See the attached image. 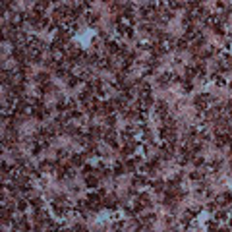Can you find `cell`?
<instances>
[{"label":"cell","mask_w":232,"mask_h":232,"mask_svg":"<svg viewBox=\"0 0 232 232\" xmlns=\"http://www.w3.org/2000/svg\"><path fill=\"white\" fill-rule=\"evenodd\" d=\"M136 166H137V161H128L126 162V170H136Z\"/></svg>","instance_id":"4316f807"},{"label":"cell","mask_w":232,"mask_h":232,"mask_svg":"<svg viewBox=\"0 0 232 232\" xmlns=\"http://www.w3.org/2000/svg\"><path fill=\"white\" fill-rule=\"evenodd\" d=\"M116 101H107V103H103L101 105V112L103 114H107V116H112V112L116 110Z\"/></svg>","instance_id":"7a4b0ae2"},{"label":"cell","mask_w":232,"mask_h":232,"mask_svg":"<svg viewBox=\"0 0 232 232\" xmlns=\"http://www.w3.org/2000/svg\"><path fill=\"white\" fill-rule=\"evenodd\" d=\"M122 228H124V222H116L114 225V232H120Z\"/></svg>","instance_id":"d6a6232c"},{"label":"cell","mask_w":232,"mask_h":232,"mask_svg":"<svg viewBox=\"0 0 232 232\" xmlns=\"http://www.w3.org/2000/svg\"><path fill=\"white\" fill-rule=\"evenodd\" d=\"M29 203H31L33 207H37V209H41V207H43V199H41V197H33Z\"/></svg>","instance_id":"603a6c76"},{"label":"cell","mask_w":232,"mask_h":232,"mask_svg":"<svg viewBox=\"0 0 232 232\" xmlns=\"http://www.w3.org/2000/svg\"><path fill=\"white\" fill-rule=\"evenodd\" d=\"M89 136H91V137H101V128H97V126H91V130H89Z\"/></svg>","instance_id":"44dd1931"},{"label":"cell","mask_w":232,"mask_h":232,"mask_svg":"<svg viewBox=\"0 0 232 232\" xmlns=\"http://www.w3.org/2000/svg\"><path fill=\"white\" fill-rule=\"evenodd\" d=\"M29 230V225H27L25 219H16L14 221V232H27Z\"/></svg>","instance_id":"277c9868"},{"label":"cell","mask_w":232,"mask_h":232,"mask_svg":"<svg viewBox=\"0 0 232 232\" xmlns=\"http://www.w3.org/2000/svg\"><path fill=\"white\" fill-rule=\"evenodd\" d=\"M107 124H108V126L114 124V116H108V118H107Z\"/></svg>","instance_id":"f35d334b"},{"label":"cell","mask_w":232,"mask_h":232,"mask_svg":"<svg viewBox=\"0 0 232 232\" xmlns=\"http://www.w3.org/2000/svg\"><path fill=\"white\" fill-rule=\"evenodd\" d=\"M91 172H93V168L89 165H85L83 166V176H91Z\"/></svg>","instance_id":"f1b7e54d"},{"label":"cell","mask_w":232,"mask_h":232,"mask_svg":"<svg viewBox=\"0 0 232 232\" xmlns=\"http://www.w3.org/2000/svg\"><path fill=\"white\" fill-rule=\"evenodd\" d=\"M155 107H157V108H155V112H157L159 118H165V116H166V112H168V107H166L165 101H159Z\"/></svg>","instance_id":"8992f818"},{"label":"cell","mask_w":232,"mask_h":232,"mask_svg":"<svg viewBox=\"0 0 232 232\" xmlns=\"http://www.w3.org/2000/svg\"><path fill=\"white\" fill-rule=\"evenodd\" d=\"M12 76H14L12 72H6V70H4V72H2V83H4V85H10V87H12Z\"/></svg>","instance_id":"5bb4252c"},{"label":"cell","mask_w":232,"mask_h":232,"mask_svg":"<svg viewBox=\"0 0 232 232\" xmlns=\"http://www.w3.org/2000/svg\"><path fill=\"white\" fill-rule=\"evenodd\" d=\"M77 83H79V77H76V76H70V77H68V85H70V87H76Z\"/></svg>","instance_id":"cb8c5ba5"},{"label":"cell","mask_w":232,"mask_h":232,"mask_svg":"<svg viewBox=\"0 0 232 232\" xmlns=\"http://www.w3.org/2000/svg\"><path fill=\"white\" fill-rule=\"evenodd\" d=\"M143 221H145V222H149V225H151V222L155 221V215H147V217H145Z\"/></svg>","instance_id":"e575fe53"},{"label":"cell","mask_w":232,"mask_h":232,"mask_svg":"<svg viewBox=\"0 0 232 232\" xmlns=\"http://www.w3.org/2000/svg\"><path fill=\"white\" fill-rule=\"evenodd\" d=\"M213 29H215V33H217V35H222V33H225V25H222V23H217Z\"/></svg>","instance_id":"d4e9b609"},{"label":"cell","mask_w":232,"mask_h":232,"mask_svg":"<svg viewBox=\"0 0 232 232\" xmlns=\"http://www.w3.org/2000/svg\"><path fill=\"white\" fill-rule=\"evenodd\" d=\"M27 205H29V203H27L25 199H19V201H18V209H19V211H25Z\"/></svg>","instance_id":"484cf974"},{"label":"cell","mask_w":232,"mask_h":232,"mask_svg":"<svg viewBox=\"0 0 232 232\" xmlns=\"http://www.w3.org/2000/svg\"><path fill=\"white\" fill-rule=\"evenodd\" d=\"M97 184H99V178L97 176H87L85 178V186H87V188H97Z\"/></svg>","instance_id":"7c38bea8"},{"label":"cell","mask_w":232,"mask_h":232,"mask_svg":"<svg viewBox=\"0 0 232 232\" xmlns=\"http://www.w3.org/2000/svg\"><path fill=\"white\" fill-rule=\"evenodd\" d=\"M176 48L178 50H186V48H188V39H180V41H176Z\"/></svg>","instance_id":"e0dca14e"},{"label":"cell","mask_w":232,"mask_h":232,"mask_svg":"<svg viewBox=\"0 0 232 232\" xmlns=\"http://www.w3.org/2000/svg\"><path fill=\"white\" fill-rule=\"evenodd\" d=\"M85 21H87V25H95L97 23V14H93V12L85 14Z\"/></svg>","instance_id":"2e32d148"},{"label":"cell","mask_w":232,"mask_h":232,"mask_svg":"<svg viewBox=\"0 0 232 232\" xmlns=\"http://www.w3.org/2000/svg\"><path fill=\"white\" fill-rule=\"evenodd\" d=\"M230 225H232V219H230Z\"/></svg>","instance_id":"b9f144b4"},{"label":"cell","mask_w":232,"mask_h":232,"mask_svg":"<svg viewBox=\"0 0 232 232\" xmlns=\"http://www.w3.org/2000/svg\"><path fill=\"white\" fill-rule=\"evenodd\" d=\"M50 91H56L54 89V85L48 81V83H44V85H41V93H50Z\"/></svg>","instance_id":"ac0fdd59"},{"label":"cell","mask_w":232,"mask_h":232,"mask_svg":"<svg viewBox=\"0 0 232 232\" xmlns=\"http://www.w3.org/2000/svg\"><path fill=\"white\" fill-rule=\"evenodd\" d=\"M35 79H37L39 85H44V83H48V74H47V72H41V74L35 76Z\"/></svg>","instance_id":"4fadbf2b"},{"label":"cell","mask_w":232,"mask_h":232,"mask_svg":"<svg viewBox=\"0 0 232 232\" xmlns=\"http://www.w3.org/2000/svg\"><path fill=\"white\" fill-rule=\"evenodd\" d=\"M213 77H215V83L217 85H225V79H222L221 76H213Z\"/></svg>","instance_id":"f546056e"},{"label":"cell","mask_w":232,"mask_h":232,"mask_svg":"<svg viewBox=\"0 0 232 232\" xmlns=\"http://www.w3.org/2000/svg\"><path fill=\"white\" fill-rule=\"evenodd\" d=\"M124 168H126L124 165H120V162H116V165H114V168H112V174H116V176H120V174L124 172Z\"/></svg>","instance_id":"d6986e66"},{"label":"cell","mask_w":232,"mask_h":232,"mask_svg":"<svg viewBox=\"0 0 232 232\" xmlns=\"http://www.w3.org/2000/svg\"><path fill=\"white\" fill-rule=\"evenodd\" d=\"M184 89H186V91H192V83H190V81H188V79H186V81H184Z\"/></svg>","instance_id":"8d00e7d4"},{"label":"cell","mask_w":232,"mask_h":232,"mask_svg":"<svg viewBox=\"0 0 232 232\" xmlns=\"http://www.w3.org/2000/svg\"><path fill=\"white\" fill-rule=\"evenodd\" d=\"M74 230H76V232H87V228H85L83 225H77L76 228H74Z\"/></svg>","instance_id":"836d02e7"},{"label":"cell","mask_w":232,"mask_h":232,"mask_svg":"<svg viewBox=\"0 0 232 232\" xmlns=\"http://www.w3.org/2000/svg\"><path fill=\"white\" fill-rule=\"evenodd\" d=\"M170 8H172V10H180V8H184V4L182 2H170Z\"/></svg>","instance_id":"83f0119b"},{"label":"cell","mask_w":232,"mask_h":232,"mask_svg":"<svg viewBox=\"0 0 232 232\" xmlns=\"http://www.w3.org/2000/svg\"><path fill=\"white\" fill-rule=\"evenodd\" d=\"M91 89H83V91H81V95H79V101H81V103H85V105H87L89 103V101H93V97H91Z\"/></svg>","instance_id":"ba28073f"},{"label":"cell","mask_w":232,"mask_h":232,"mask_svg":"<svg viewBox=\"0 0 232 232\" xmlns=\"http://www.w3.org/2000/svg\"><path fill=\"white\" fill-rule=\"evenodd\" d=\"M137 203H139L141 207H147V205H151V201H149V197L145 193H141V195H137Z\"/></svg>","instance_id":"9a60e30c"},{"label":"cell","mask_w":232,"mask_h":232,"mask_svg":"<svg viewBox=\"0 0 232 232\" xmlns=\"http://www.w3.org/2000/svg\"><path fill=\"white\" fill-rule=\"evenodd\" d=\"M207 209H209V211H215V209H217V205H215V203H209V205H207Z\"/></svg>","instance_id":"ab89813d"},{"label":"cell","mask_w":232,"mask_h":232,"mask_svg":"<svg viewBox=\"0 0 232 232\" xmlns=\"http://www.w3.org/2000/svg\"><path fill=\"white\" fill-rule=\"evenodd\" d=\"M133 184H136V186H145L147 180H145L143 176H133Z\"/></svg>","instance_id":"7402d4cb"},{"label":"cell","mask_w":232,"mask_h":232,"mask_svg":"<svg viewBox=\"0 0 232 232\" xmlns=\"http://www.w3.org/2000/svg\"><path fill=\"white\" fill-rule=\"evenodd\" d=\"M161 137L166 141V143H174V139H176V130L162 126V128H161Z\"/></svg>","instance_id":"6da1fadb"},{"label":"cell","mask_w":232,"mask_h":232,"mask_svg":"<svg viewBox=\"0 0 232 232\" xmlns=\"http://www.w3.org/2000/svg\"><path fill=\"white\" fill-rule=\"evenodd\" d=\"M217 201H219V205H226V203H230V201H232V193H230V192H226V193L219 195Z\"/></svg>","instance_id":"8fae6325"},{"label":"cell","mask_w":232,"mask_h":232,"mask_svg":"<svg viewBox=\"0 0 232 232\" xmlns=\"http://www.w3.org/2000/svg\"><path fill=\"white\" fill-rule=\"evenodd\" d=\"M72 165L74 166H81L83 165V161H85V155H79V153H76V155H72Z\"/></svg>","instance_id":"30bf717a"},{"label":"cell","mask_w":232,"mask_h":232,"mask_svg":"<svg viewBox=\"0 0 232 232\" xmlns=\"http://www.w3.org/2000/svg\"><path fill=\"white\" fill-rule=\"evenodd\" d=\"M12 56H14V58L18 60L19 64H25V58H27V52L23 50V47H16L14 50H12Z\"/></svg>","instance_id":"3957f363"},{"label":"cell","mask_w":232,"mask_h":232,"mask_svg":"<svg viewBox=\"0 0 232 232\" xmlns=\"http://www.w3.org/2000/svg\"><path fill=\"white\" fill-rule=\"evenodd\" d=\"M103 205L107 207V209H116V207H118V199L114 197V195H108V197L103 201Z\"/></svg>","instance_id":"52a82bcc"},{"label":"cell","mask_w":232,"mask_h":232,"mask_svg":"<svg viewBox=\"0 0 232 232\" xmlns=\"http://www.w3.org/2000/svg\"><path fill=\"white\" fill-rule=\"evenodd\" d=\"M209 101H211V97L207 95V93L197 95V97H195V107H197V108H205L207 105H209Z\"/></svg>","instance_id":"5b68a950"},{"label":"cell","mask_w":232,"mask_h":232,"mask_svg":"<svg viewBox=\"0 0 232 232\" xmlns=\"http://www.w3.org/2000/svg\"><path fill=\"white\" fill-rule=\"evenodd\" d=\"M66 157H68V153L64 151V149H60V151H58V159H66Z\"/></svg>","instance_id":"d590c367"},{"label":"cell","mask_w":232,"mask_h":232,"mask_svg":"<svg viewBox=\"0 0 232 232\" xmlns=\"http://www.w3.org/2000/svg\"><path fill=\"white\" fill-rule=\"evenodd\" d=\"M201 178H203L201 172H192V180H201Z\"/></svg>","instance_id":"4dcf8cb0"},{"label":"cell","mask_w":232,"mask_h":232,"mask_svg":"<svg viewBox=\"0 0 232 232\" xmlns=\"http://www.w3.org/2000/svg\"><path fill=\"white\" fill-rule=\"evenodd\" d=\"M153 188H155V192H162V190H166L165 188V182H161V180H155L153 182Z\"/></svg>","instance_id":"ffe728a7"},{"label":"cell","mask_w":232,"mask_h":232,"mask_svg":"<svg viewBox=\"0 0 232 232\" xmlns=\"http://www.w3.org/2000/svg\"><path fill=\"white\" fill-rule=\"evenodd\" d=\"M166 232H174V230H166Z\"/></svg>","instance_id":"60d3db41"},{"label":"cell","mask_w":232,"mask_h":232,"mask_svg":"<svg viewBox=\"0 0 232 232\" xmlns=\"http://www.w3.org/2000/svg\"><path fill=\"white\" fill-rule=\"evenodd\" d=\"M193 165H195V166H201V165H203V159H201V157H195V159H193Z\"/></svg>","instance_id":"1f68e13d"},{"label":"cell","mask_w":232,"mask_h":232,"mask_svg":"<svg viewBox=\"0 0 232 232\" xmlns=\"http://www.w3.org/2000/svg\"><path fill=\"white\" fill-rule=\"evenodd\" d=\"M105 139H107V143L110 145V147H116V133L112 132V130L105 133Z\"/></svg>","instance_id":"9c48e42d"},{"label":"cell","mask_w":232,"mask_h":232,"mask_svg":"<svg viewBox=\"0 0 232 232\" xmlns=\"http://www.w3.org/2000/svg\"><path fill=\"white\" fill-rule=\"evenodd\" d=\"M225 217H226V215L222 213V211H219V213H217V217H215V219H217V221H222V219H225Z\"/></svg>","instance_id":"74e56055"}]
</instances>
